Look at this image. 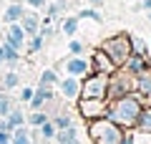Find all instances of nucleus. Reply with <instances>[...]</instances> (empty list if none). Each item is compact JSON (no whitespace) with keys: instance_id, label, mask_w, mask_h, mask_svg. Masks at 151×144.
<instances>
[{"instance_id":"f257e3e1","label":"nucleus","mask_w":151,"mask_h":144,"mask_svg":"<svg viewBox=\"0 0 151 144\" xmlns=\"http://www.w3.org/2000/svg\"><path fill=\"white\" fill-rule=\"evenodd\" d=\"M141 109H144V99H141L136 91H131V94H126V96H119V99L108 101L106 116L111 119V121H116L119 127H124V129H134Z\"/></svg>"},{"instance_id":"f03ea898","label":"nucleus","mask_w":151,"mask_h":144,"mask_svg":"<svg viewBox=\"0 0 151 144\" xmlns=\"http://www.w3.org/2000/svg\"><path fill=\"white\" fill-rule=\"evenodd\" d=\"M88 139L93 144H121L126 137V129L119 127L116 121H111L108 116H98L88 121Z\"/></svg>"},{"instance_id":"7ed1b4c3","label":"nucleus","mask_w":151,"mask_h":144,"mask_svg":"<svg viewBox=\"0 0 151 144\" xmlns=\"http://www.w3.org/2000/svg\"><path fill=\"white\" fill-rule=\"evenodd\" d=\"M101 51L113 61L116 68H121V66L126 63V58L134 53V51H131V33H113V36L103 38Z\"/></svg>"},{"instance_id":"20e7f679","label":"nucleus","mask_w":151,"mask_h":144,"mask_svg":"<svg viewBox=\"0 0 151 144\" xmlns=\"http://www.w3.org/2000/svg\"><path fill=\"white\" fill-rule=\"evenodd\" d=\"M134 81L136 76H131L126 68H116L108 76V91H106V101H113L119 96H126L134 91Z\"/></svg>"},{"instance_id":"39448f33","label":"nucleus","mask_w":151,"mask_h":144,"mask_svg":"<svg viewBox=\"0 0 151 144\" xmlns=\"http://www.w3.org/2000/svg\"><path fill=\"white\" fill-rule=\"evenodd\" d=\"M106 91H108V73L91 71L81 81V96L83 99H106Z\"/></svg>"},{"instance_id":"423d86ee","label":"nucleus","mask_w":151,"mask_h":144,"mask_svg":"<svg viewBox=\"0 0 151 144\" xmlns=\"http://www.w3.org/2000/svg\"><path fill=\"white\" fill-rule=\"evenodd\" d=\"M78 106V114L83 116V121H91V119H98V116H106L108 111V101L106 99H78L76 101Z\"/></svg>"},{"instance_id":"0eeeda50","label":"nucleus","mask_w":151,"mask_h":144,"mask_svg":"<svg viewBox=\"0 0 151 144\" xmlns=\"http://www.w3.org/2000/svg\"><path fill=\"white\" fill-rule=\"evenodd\" d=\"M63 71L65 76H76V79H86L88 73L93 71V63H91V53L88 56H68L63 58Z\"/></svg>"},{"instance_id":"6e6552de","label":"nucleus","mask_w":151,"mask_h":144,"mask_svg":"<svg viewBox=\"0 0 151 144\" xmlns=\"http://www.w3.org/2000/svg\"><path fill=\"white\" fill-rule=\"evenodd\" d=\"M81 81L83 79H76V76H65V79L58 81V91L65 101H78L81 99Z\"/></svg>"},{"instance_id":"1a4fd4ad","label":"nucleus","mask_w":151,"mask_h":144,"mask_svg":"<svg viewBox=\"0 0 151 144\" xmlns=\"http://www.w3.org/2000/svg\"><path fill=\"white\" fill-rule=\"evenodd\" d=\"M5 41L3 43H8V46H13V48H18V51H23L25 48V41H28V36H25V31H23V25L20 23H8L5 25Z\"/></svg>"},{"instance_id":"9d476101","label":"nucleus","mask_w":151,"mask_h":144,"mask_svg":"<svg viewBox=\"0 0 151 144\" xmlns=\"http://www.w3.org/2000/svg\"><path fill=\"white\" fill-rule=\"evenodd\" d=\"M121 68H126L131 76H139V73H144L146 68H151V61H149V56H139V53H131L129 58H126V63L121 66Z\"/></svg>"},{"instance_id":"9b49d317","label":"nucleus","mask_w":151,"mask_h":144,"mask_svg":"<svg viewBox=\"0 0 151 144\" xmlns=\"http://www.w3.org/2000/svg\"><path fill=\"white\" fill-rule=\"evenodd\" d=\"M91 63H93V71H98V73H108V76H111L113 71H116L113 61L103 53L101 48H98V51H91Z\"/></svg>"},{"instance_id":"f8f14e48","label":"nucleus","mask_w":151,"mask_h":144,"mask_svg":"<svg viewBox=\"0 0 151 144\" xmlns=\"http://www.w3.org/2000/svg\"><path fill=\"white\" fill-rule=\"evenodd\" d=\"M134 91L141 96V99H144V101L151 96V68H146L144 73L136 76V81H134Z\"/></svg>"},{"instance_id":"ddd939ff","label":"nucleus","mask_w":151,"mask_h":144,"mask_svg":"<svg viewBox=\"0 0 151 144\" xmlns=\"http://www.w3.org/2000/svg\"><path fill=\"white\" fill-rule=\"evenodd\" d=\"M48 101H53V89L38 84V89H35V94H33V99H30L28 106H30V109H43Z\"/></svg>"},{"instance_id":"4468645a","label":"nucleus","mask_w":151,"mask_h":144,"mask_svg":"<svg viewBox=\"0 0 151 144\" xmlns=\"http://www.w3.org/2000/svg\"><path fill=\"white\" fill-rule=\"evenodd\" d=\"M55 144H81V134L76 129V124H70L68 129H58L55 132Z\"/></svg>"},{"instance_id":"2eb2a0df","label":"nucleus","mask_w":151,"mask_h":144,"mask_svg":"<svg viewBox=\"0 0 151 144\" xmlns=\"http://www.w3.org/2000/svg\"><path fill=\"white\" fill-rule=\"evenodd\" d=\"M25 15V3H10V5L5 8V15H3V20L8 23H20V18Z\"/></svg>"},{"instance_id":"dca6fc26","label":"nucleus","mask_w":151,"mask_h":144,"mask_svg":"<svg viewBox=\"0 0 151 144\" xmlns=\"http://www.w3.org/2000/svg\"><path fill=\"white\" fill-rule=\"evenodd\" d=\"M134 129L151 137V106H149V104H144V109H141V114H139V119H136V127Z\"/></svg>"},{"instance_id":"f3484780","label":"nucleus","mask_w":151,"mask_h":144,"mask_svg":"<svg viewBox=\"0 0 151 144\" xmlns=\"http://www.w3.org/2000/svg\"><path fill=\"white\" fill-rule=\"evenodd\" d=\"M20 25H23V31H25V36L30 38V36H35V33L40 31V18H38L35 13H25V15L20 18Z\"/></svg>"},{"instance_id":"a211bd4d","label":"nucleus","mask_w":151,"mask_h":144,"mask_svg":"<svg viewBox=\"0 0 151 144\" xmlns=\"http://www.w3.org/2000/svg\"><path fill=\"white\" fill-rule=\"evenodd\" d=\"M10 144H33V137H30V129H28V124L15 127V129L10 132Z\"/></svg>"},{"instance_id":"6ab92c4d","label":"nucleus","mask_w":151,"mask_h":144,"mask_svg":"<svg viewBox=\"0 0 151 144\" xmlns=\"http://www.w3.org/2000/svg\"><path fill=\"white\" fill-rule=\"evenodd\" d=\"M78 25H81V18L78 15H65L63 20H60V33H65L68 38H73L76 33H78Z\"/></svg>"},{"instance_id":"aec40b11","label":"nucleus","mask_w":151,"mask_h":144,"mask_svg":"<svg viewBox=\"0 0 151 144\" xmlns=\"http://www.w3.org/2000/svg\"><path fill=\"white\" fill-rule=\"evenodd\" d=\"M23 124H25V114H23L20 109L13 106V111L5 116V129H8V132H13L15 127H23Z\"/></svg>"},{"instance_id":"412c9836","label":"nucleus","mask_w":151,"mask_h":144,"mask_svg":"<svg viewBox=\"0 0 151 144\" xmlns=\"http://www.w3.org/2000/svg\"><path fill=\"white\" fill-rule=\"evenodd\" d=\"M48 119H50V114L45 111V106H43V109H33V111L28 114V127H35V129H38L40 124L48 121Z\"/></svg>"},{"instance_id":"4be33fe9","label":"nucleus","mask_w":151,"mask_h":144,"mask_svg":"<svg viewBox=\"0 0 151 144\" xmlns=\"http://www.w3.org/2000/svg\"><path fill=\"white\" fill-rule=\"evenodd\" d=\"M60 76L55 73V68H45L43 73H40V79H38V84L40 86H48V89H53V86H58Z\"/></svg>"},{"instance_id":"5701e85b","label":"nucleus","mask_w":151,"mask_h":144,"mask_svg":"<svg viewBox=\"0 0 151 144\" xmlns=\"http://www.w3.org/2000/svg\"><path fill=\"white\" fill-rule=\"evenodd\" d=\"M3 58H5L8 66H15L18 61H20V51L13 46H8V43H3Z\"/></svg>"},{"instance_id":"b1692460","label":"nucleus","mask_w":151,"mask_h":144,"mask_svg":"<svg viewBox=\"0 0 151 144\" xmlns=\"http://www.w3.org/2000/svg\"><path fill=\"white\" fill-rule=\"evenodd\" d=\"M38 132H40L43 142H53V139H55V132H58V129H55V124L48 119L45 124H40V127H38Z\"/></svg>"},{"instance_id":"393cba45","label":"nucleus","mask_w":151,"mask_h":144,"mask_svg":"<svg viewBox=\"0 0 151 144\" xmlns=\"http://www.w3.org/2000/svg\"><path fill=\"white\" fill-rule=\"evenodd\" d=\"M3 86H5V91L18 89V86H20V76H18V71H5V73H3Z\"/></svg>"},{"instance_id":"a878e982","label":"nucleus","mask_w":151,"mask_h":144,"mask_svg":"<svg viewBox=\"0 0 151 144\" xmlns=\"http://www.w3.org/2000/svg\"><path fill=\"white\" fill-rule=\"evenodd\" d=\"M50 121L55 124V129H68L70 124H73V116H70V114H65V111H60V114H53V116H50Z\"/></svg>"},{"instance_id":"bb28decb","label":"nucleus","mask_w":151,"mask_h":144,"mask_svg":"<svg viewBox=\"0 0 151 144\" xmlns=\"http://www.w3.org/2000/svg\"><path fill=\"white\" fill-rule=\"evenodd\" d=\"M131 51L139 53V56H149V46H146V41L139 38V36H134V33H131Z\"/></svg>"},{"instance_id":"cd10ccee","label":"nucleus","mask_w":151,"mask_h":144,"mask_svg":"<svg viewBox=\"0 0 151 144\" xmlns=\"http://www.w3.org/2000/svg\"><path fill=\"white\" fill-rule=\"evenodd\" d=\"M43 41H45V38L40 36V33L30 36V38H28V53H40V51H43Z\"/></svg>"},{"instance_id":"c85d7f7f","label":"nucleus","mask_w":151,"mask_h":144,"mask_svg":"<svg viewBox=\"0 0 151 144\" xmlns=\"http://www.w3.org/2000/svg\"><path fill=\"white\" fill-rule=\"evenodd\" d=\"M78 18H81V20L88 18V20H93V23H103V15L96 10V8H83V10L78 13Z\"/></svg>"},{"instance_id":"c756f323","label":"nucleus","mask_w":151,"mask_h":144,"mask_svg":"<svg viewBox=\"0 0 151 144\" xmlns=\"http://www.w3.org/2000/svg\"><path fill=\"white\" fill-rule=\"evenodd\" d=\"M81 53H86V43L70 38L68 41V56H81Z\"/></svg>"},{"instance_id":"7c9ffc66","label":"nucleus","mask_w":151,"mask_h":144,"mask_svg":"<svg viewBox=\"0 0 151 144\" xmlns=\"http://www.w3.org/2000/svg\"><path fill=\"white\" fill-rule=\"evenodd\" d=\"M13 111V99L8 94H0V116H8Z\"/></svg>"},{"instance_id":"2f4dec72","label":"nucleus","mask_w":151,"mask_h":144,"mask_svg":"<svg viewBox=\"0 0 151 144\" xmlns=\"http://www.w3.org/2000/svg\"><path fill=\"white\" fill-rule=\"evenodd\" d=\"M60 10H63V0H48V3H45V13H48L50 18H55Z\"/></svg>"},{"instance_id":"473e14b6","label":"nucleus","mask_w":151,"mask_h":144,"mask_svg":"<svg viewBox=\"0 0 151 144\" xmlns=\"http://www.w3.org/2000/svg\"><path fill=\"white\" fill-rule=\"evenodd\" d=\"M33 94H35V89H30V86H25V89H23L20 94H18V101H20V104H30Z\"/></svg>"},{"instance_id":"72a5a7b5","label":"nucleus","mask_w":151,"mask_h":144,"mask_svg":"<svg viewBox=\"0 0 151 144\" xmlns=\"http://www.w3.org/2000/svg\"><path fill=\"white\" fill-rule=\"evenodd\" d=\"M23 3H25L28 8H45V3H48V0H23Z\"/></svg>"},{"instance_id":"f704fd0d","label":"nucleus","mask_w":151,"mask_h":144,"mask_svg":"<svg viewBox=\"0 0 151 144\" xmlns=\"http://www.w3.org/2000/svg\"><path fill=\"white\" fill-rule=\"evenodd\" d=\"M121 144H136L134 142V134H131V129H126V137H124V142Z\"/></svg>"},{"instance_id":"c9c22d12","label":"nucleus","mask_w":151,"mask_h":144,"mask_svg":"<svg viewBox=\"0 0 151 144\" xmlns=\"http://www.w3.org/2000/svg\"><path fill=\"white\" fill-rule=\"evenodd\" d=\"M141 8L144 10H151V0H141Z\"/></svg>"},{"instance_id":"e433bc0d","label":"nucleus","mask_w":151,"mask_h":144,"mask_svg":"<svg viewBox=\"0 0 151 144\" xmlns=\"http://www.w3.org/2000/svg\"><path fill=\"white\" fill-rule=\"evenodd\" d=\"M0 66H5V58H3V43H0Z\"/></svg>"},{"instance_id":"4c0bfd02","label":"nucleus","mask_w":151,"mask_h":144,"mask_svg":"<svg viewBox=\"0 0 151 144\" xmlns=\"http://www.w3.org/2000/svg\"><path fill=\"white\" fill-rule=\"evenodd\" d=\"M88 3H91V5H96V3H101V0H88Z\"/></svg>"},{"instance_id":"58836bf2","label":"nucleus","mask_w":151,"mask_h":144,"mask_svg":"<svg viewBox=\"0 0 151 144\" xmlns=\"http://www.w3.org/2000/svg\"><path fill=\"white\" fill-rule=\"evenodd\" d=\"M146 18H149V20H151V10H146Z\"/></svg>"},{"instance_id":"ea45409f","label":"nucleus","mask_w":151,"mask_h":144,"mask_svg":"<svg viewBox=\"0 0 151 144\" xmlns=\"http://www.w3.org/2000/svg\"><path fill=\"white\" fill-rule=\"evenodd\" d=\"M149 48H151V41H149Z\"/></svg>"},{"instance_id":"a19ab883","label":"nucleus","mask_w":151,"mask_h":144,"mask_svg":"<svg viewBox=\"0 0 151 144\" xmlns=\"http://www.w3.org/2000/svg\"><path fill=\"white\" fill-rule=\"evenodd\" d=\"M5 144H10V142H5Z\"/></svg>"},{"instance_id":"79ce46f5","label":"nucleus","mask_w":151,"mask_h":144,"mask_svg":"<svg viewBox=\"0 0 151 144\" xmlns=\"http://www.w3.org/2000/svg\"><path fill=\"white\" fill-rule=\"evenodd\" d=\"M45 144H48V142H45Z\"/></svg>"}]
</instances>
